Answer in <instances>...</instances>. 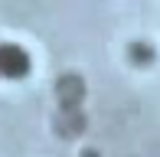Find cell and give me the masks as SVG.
<instances>
[{"mask_svg":"<svg viewBox=\"0 0 160 157\" xmlns=\"http://www.w3.org/2000/svg\"><path fill=\"white\" fill-rule=\"evenodd\" d=\"M30 72V53L23 46H13V43H3L0 46V75L7 78H20Z\"/></svg>","mask_w":160,"mask_h":157,"instance_id":"obj_1","label":"cell"}]
</instances>
